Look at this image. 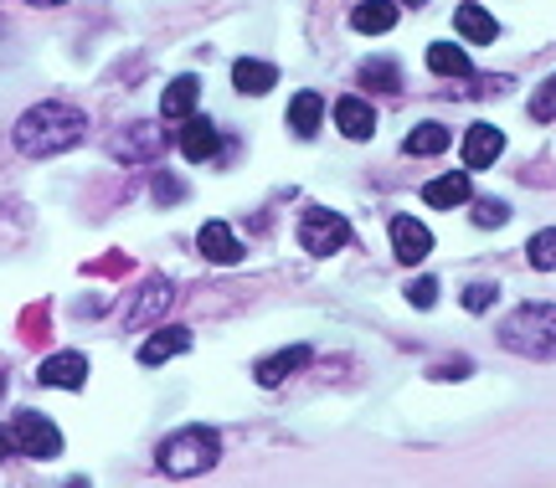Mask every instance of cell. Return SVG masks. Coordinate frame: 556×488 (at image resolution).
<instances>
[{
    "mask_svg": "<svg viewBox=\"0 0 556 488\" xmlns=\"http://www.w3.org/2000/svg\"><path fill=\"white\" fill-rule=\"evenodd\" d=\"M11 139H16V150L26 159L67 155L73 144H83V139H88V114H83V108H73V103L47 98V103H37V108H26V114L16 118Z\"/></svg>",
    "mask_w": 556,
    "mask_h": 488,
    "instance_id": "1",
    "label": "cell"
},
{
    "mask_svg": "<svg viewBox=\"0 0 556 488\" xmlns=\"http://www.w3.org/2000/svg\"><path fill=\"white\" fill-rule=\"evenodd\" d=\"M217 458H222V437L212 427H180L155 448L160 473H170V478H197V473L217 468Z\"/></svg>",
    "mask_w": 556,
    "mask_h": 488,
    "instance_id": "2",
    "label": "cell"
},
{
    "mask_svg": "<svg viewBox=\"0 0 556 488\" xmlns=\"http://www.w3.org/2000/svg\"><path fill=\"white\" fill-rule=\"evenodd\" d=\"M500 345L520 360H556V304H526L505 319Z\"/></svg>",
    "mask_w": 556,
    "mask_h": 488,
    "instance_id": "3",
    "label": "cell"
},
{
    "mask_svg": "<svg viewBox=\"0 0 556 488\" xmlns=\"http://www.w3.org/2000/svg\"><path fill=\"white\" fill-rule=\"evenodd\" d=\"M299 247L309 257H336L340 247H351V221L330 206H309L299 216Z\"/></svg>",
    "mask_w": 556,
    "mask_h": 488,
    "instance_id": "4",
    "label": "cell"
},
{
    "mask_svg": "<svg viewBox=\"0 0 556 488\" xmlns=\"http://www.w3.org/2000/svg\"><path fill=\"white\" fill-rule=\"evenodd\" d=\"M11 442H16V452H26V458L52 463V458L62 452V432H58V422H47L41 411H16V422H11Z\"/></svg>",
    "mask_w": 556,
    "mask_h": 488,
    "instance_id": "5",
    "label": "cell"
},
{
    "mask_svg": "<svg viewBox=\"0 0 556 488\" xmlns=\"http://www.w3.org/2000/svg\"><path fill=\"white\" fill-rule=\"evenodd\" d=\"M170 304H176V283H165V278H150V283L135 293V304L124 309V330H150V324H160Z\"/></svg>",
    "mask_w": 556,
    "mask_h": 488,
    "instance_id": "6",
    "label": "cell"
},
{
    "mask_svg": "<svg viewBox=\"0 0 556 488\" xmlns=\"http://www.w3.org/2000/svg\"><path fill=\"white\" fill-rule=\"evenodd\" d=\"M165 150V139H160L155 124H124V134L109 139V155L124 159V165H135V159H155Z\"/></svg>",
    "mask_w": 556,
    "mask_h": 488,
    "instance_id": "7",
    "label": "cell"
},
{
    "mask_svg": "<svg viewBox=\"0 0 556 488\" xmlns=\"http://www.w3.org/2000/svg\"><path fill=\"white\" fill-rule=\"evenodd\" d=\"M37 381L41 386H58V390H83L88 386V360H83L78 350L47 355V360L37 365Z\"/></svg>",
    "mask_w": 556,
    "mask_h": 488,
    "instance_id": "8",
    "label": "cell"
},
{
    "mask_svg": "<svg viewBox=\"0 0 556 488\" xmlns=\"http://www.w3.org/2000/svg\"><path fill=\"white\" fill-rule=\"evenodd\" d=\"M505 155V134L495 124H469L464 129V170H490Z\"/></svg>",
    "mask_w": 556,
    "mask_h": 488,
    "instance_id": "9",
    "label": "cell"
},
{
    "mask_svg": "<svg viewBox=\"0 0 556 488\" xmlns=\"http://www.w3.org/2000/svg\"><path fill=\"white\" fill-rule=\"evenodd\" d=\"M309 360H315V350H309V345H289V350H278V355H263L258 365H253V381L274 390V386H283L294 371H304Z\"/></svg>",
    "mask_w": 556,
    "mask_h": 488,
    "instance_id": "10",
    "label": "cell"
},
{
    "mask_svg": "<svg viewBox=\"0 0 556 488\" xmlns=\"http://www.w3.org/2000/svg\"><path fill=\"white\" fill-rule=\"evenodd\" d=\"M392 253H397V262L413 268V262L433 253V232L422 221H413V216H392Z\"/></svg>",
    "mask_w": 556,
    "mask_h": 488,
    "instance_id": "11",
    "label": "cell"
},
{
    "mask_svg": "<svg viewBox=\"0 0 556 488\" xmlns=\"http://www.w3.org/2000/svg\"><path fill=\"white\" fill-rule=\"evenodd\" d=\"M197 247H201L206 262H222V268L242 262V242H238V232H232L227 221H206V227L197 232Z\"/></svg>",
    "mask_w": 556,
    "mask_h": 488,
    "instance_id": "12",
    "label": "cell"
},
{
    "mask_svg": "<svg viewBox=\"0 0 556 488\" xmlns=\"http://www.w3.org/2000/svg\"><path fill=\"white\" fill-rule=\"evenodd\" d=\"M186 350H191V330L165 324V330H155L139 345V365H165V360H176V355H186Z\"/></svg>",
    "mask_w": 556,
    "mask_h": 488,
    "instance_id": "13",
    "label": "cell"
},
{
    "mask_svg": "<svg viewBox=\"0 0 556 488\" xmlns=\"http://www.w3.org/2000/svg\"><path fill=\"white\" fill-rule=\"evenodd\" d=\"M336 124H340V134L345 139H371L377 134V108L366 103V98H340L336 103Z\"/></svg>",
    "mask_w": 556,
    "mask_h": 488,
    "instance_id": "14",
    "label": "cell"
},
{
    "mask_svg": "<svg viewBox=\"0 0 556 488\" xmlns=\"http://www.w3.org/2000/svg\"><path fill=\"white\" fill-rule=\"evenodd\" d=\"M422 201L438 206V211H454V206H469V170H448L422 185Z\"/></svg>",
    "mask_w": 556,
    "mask_h": 488,
    "instance_id": "15",
    "label": "cell"
},
{
    "mask_svg": "<svg viewBox=\"0 0 556 488\" xmlns=\"http://www.w3.org/2000/svg\"><path fill=\"white\" fill-rule=\"evenodd\" d=\"M222 139H217V124H206V118H191L186 129H180V155L191 159V165H206V159H217Z\"/></svg>",
    "mask_w": 556,
    "mask_h": 488,
    "instance_id": "16",
    "label": "cell"
},
{
    "mask_svg": "<svg viewBox=\"0 0 556 488\" xmlns=\"http://www.w3.org/2000/svg\"><path fill=\"white\" fill-rule=\"evenodd\" d=\"M278 82V67L274 62H258V57H242L238 67H232V88L238 93H248V98H263L268 88Z\"/></svg>",
    "mask_w": 556,
    "mask_h": 488,
    "instance_id": "17",
    "label": "cell"
},
{
    "mask_svg": "<svg viewBox=\"0 0 556 488\" xmlns=\"http://www.w3.org/2000/svg\"><path fill=\"white\" fill-rule=\"evenodd\" d=\"M454 26H458V37H464V41H479V47H484V41H495V37H500L495 16H490L484 5H475V0H464V5H458V11H454Z\"/></svg>",
    "mask_w": 556,
    "mask_h": 488,
    "instance_id": "18",
    "label": "cell"
},
{
    "mask_svg": "<svg viewBox=\"0 0 556 488\" xmlns=\"http://www.w3.org/2000/svg\"><path fill=\"white\" fill-rule=\"evenodd\" d=\"M351 26H356L361 37H381V31L397 26V5L392 0H361L356 11H351Z\"/></svg>",
    "mask_w": 556,
    "mask_h": 488,
    "instance_id": "19",
    "label": "cell"
},
{
    "mask_svg": "<svg viewBox=\"0 0 556 488\" xmlns=\"http://www.w3.org/2000/svg\"><path fill=\"white\" fill-rule=\"evenodd\" d=\"M197 98H201V82L197 78H176L170 88H165V98H160V118H170V124L191 118V114H197Z\"/></svg>",
    "mask_w": 556,
    "mask_h": 488,
    "instance_id": "20",
    "label": "cell"
},
{
    "mask_svg": "<svg viewBox=\"0 0 556 488\" xmlns=\"http://www.w3.org/2000/svg\"><path fill=\"white\" fill-rule=\"evenodd\" d=\"M428 73H438V78H469V52L454 47V41H433L428 47Z\"/></svg>",
    "mask_w": 556,
    "mask_h": 488,
    "instance_id": "21",
    "label": "cell"
},
{
    "mask_svg": "<svg viewBox=\"0 0 556 488\" xmlns=\"http://www.w3.org/2000/svg\"><path fill=\"white\" fill-rule=\"evenodd\" d=\"M319 118H325V98L319 93H294V103H289V129H294L299 139H309L319 129Z\"/></svg>",
    "mask_w": 556,
    "mask_h": 488,
    "instance_id": "22",
    "label": "cell"
},
{
    "mask_svg": "<svg viewBox=\"0 0 556 488\" xmlns=\"http://www.w3.org/2000/svg\"><path fill=\"white\" fill-rule=\"evenodd\" d=\"M448 124H417L413 134L402 139V150H407V155H443V150H448Z\"/></svg>",
    "mask_w": 556,
    "mask_h": 488,
    "instance_id": "23",
    "label": "cell"
},
{
    "mask_svg": "<svg viewBox=\"0 0 556 488\" xmlns=\"http://www.w3.org/2000/svg\"><path fill=\"white\" fill-rule=\"evenodd\" d=\"M526 257H531L536 273H556V227H546V232L531 236V242H526Z\"/></svg>",
    "mask_w": 556,
    "mask_h": 488,
    "instance_id": "24",
    "label": "cell"
},
{
    "mask_svg": "<svg viewBox=\"0 0 556 488\" xmlns=\"http://www.w3.org/2000/svg\"><path fill=\"white\" fill-rule=\"evenodd\" d=\"M361 78L371 82V88H381V93H397V88H402V67H397V62H387V57H371L366 67H361Z\"/></svg>",
    "mask_w": 556,
    "mask_h": 488,
    "instance_id": "25",
    "label": "cell"
},
{
    "mask_svg": "<svg viewBox=\"0 0 556 488\" xmlns=\"http://www.w3.org/2000/svg\"><path fill=\"white\" fill-rule=\"evenodd\" d=\"M505 221H510V206H505V201H495V195H490V201H475V227H505Z\"/></svg>",
    "mask_w": 556,
    "mask_h": 488,
    "instance_id": "26",
    "label": "cell"
},
{
    "mask_svg": "<svg viewBox=\"0 0 556 488\" xmlns=\"http://www.w3.org/2000/svg\"><path fill=\"white\" fill-rule=\"evenodd\" d=\"M407 304H417V309H433V304H438V278H413V283H407Z\"/></svg>",
    "mask_w": 556,
    "mask_h": 488,
    "instance_id": "27",
    "label": "cell"
},
{
    "mask_svg": "<svg viewBox=\"0 0 556 488\" xmlns=\"http://www.w3.org/2000/svg\"><path fill=\"white\" fill-rule=\"evenodd\" d=\"M531 118H536V124H552L556 118V88L552 82H541L536 88V98H531Z\"/></svg>",
    "mask_w": 556,
    "mask_h": 488,
    "instance_id": "28",
    "label": "cell"
},
{
    "mask_svg": "<svg viewBox=\"0 0 556 488\" xmlns=\"http://www.w3.org/2000/svg\"><path fill=\"white\" fill-rule=\"evenodd\" d=\"M495 283H469V288H464V309L469 313H484L490 309V304H495Z\"/></svg>",
    "mask_w": 556,
    "mask_h": 488,
    "instance_id": "29",
    "label": "cell"
},
{
    "mask_svg": "<svg viewBox=\"0 0 556 488\" xmlns=\"http://www.w3.org/2000/svg\"><path fill=\"white\" fill-rule=\"evenodd\" d=\"M469 371H475L469 360H443V365H433V381H464Z\"/></svg>",
    "mask_w": 556,
    "mask_h": 488,
    "instance_id": "30",
    "label": "cell"
},
{
    "mask_svg": "<svg viewBox=\"0 0 556 488\" xmlns=\"http://www.w3.org/2000/svg\"><path fill=\"white\" fill-rule=\"evenodd\" d=\"M180 195H186V185L176 176H155V201H180Z\"/></svg>",
    "mask_w": 556,
    "mask_h": 488,
    "instance_id": "31",
    "label": "cell"
},
{
    "mask_svg": "<svg viewBox=\"0 0 556 488\" xmlns=\"http://www.w3.org/2000/svg\"><path fill=\"white\" fill-rule=\"evenodd\" d=\"M11 452H16V442H11V432L0 427V458H11Z\"/></svg>",
    "mask_w": 556,
    "mask_h": 488,
    "instance_id": "32",
    "label": "cell"
},
{
    "mask_svg": "<svg viewBox=\"0 0 556 488\" xmlns=\"http://www.w3.org/2000/svg\"><path fill=\"white\" fill-rule=\"evenodd\" d=\"M62 488H88V478H73V484H62Z\"/></svg>",
    "mask_w": 556,
    "mask_h": 488,
    "instance_id": "33",
    "label": "cell"
},
{
    "mask_svg": "<svg viewBox=\"0 0 556 488\" xmlns=\"http://www.w3.org/2000/svg\"><path fill=\"white\" fill-rule=\"evenodd\" d=\"M31 5H67V0H31Z\"/></svg>",
    "mask_w": 556,
    "mask_h": 488,
    "instance_id": "34",
    "label": "cell"
},
{
    "mask_svg": "<svg viewBox=\"0 0 556 488\" xmlns=\"http://www.w3.org/2000/svg\"><path fill=\"white\" fill-rule=\"evenodd\" d=\"M0 396H5V371H0Z\"/></svg>",
    "mask_w": 556,
    "mask_h": 488,
    "instance_id": "35",
    "label": "cell"
},
{
    "mask_svg": "<svg viewBox=\"0 0 556 488\" xmlns=\"http://www.w3.org/2000/svg\"><path fill=\"white\" fill-rule=\"evenodd\" d=\"M552 88H556V78H552Z\"/></svg>",
    "mask_w": 556,
    "mask_h": 488,
    "instance_id": "36",
    "label": "cell"
}]
</instances>
